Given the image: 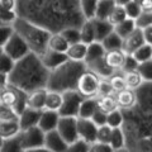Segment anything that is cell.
<instances>
[{"mask_svg": "<svg viewBox=\"0 0 152 152\" xmlns=\"http://www.w3.org/2000/svg\"><path fill=\"white\" fill-rule=\"evenodd\" d=\"M50 72L39 55L29 52L15 62L13 71L9 74V84L29 94L37 89L47 88Z\"/></svg>", "mask_w": 152, "mask_h": 152, "instance_id": "6da1fadb", "label": "cell"}, {"mask_svg": "<svg viewBox=\"0 0 152 152\" xmlns=\"http://www.w3.org/2000/svg\"><path fill=\"white\" fill-rule=\"evenodd\" d=\"M86 70L88 66L83 61L67 60L66 62L60 65L58 67L53 69L50 72L47 88L50 90H57L61 93L77 89L80 76Z\"/></svg>", "mask_w": 152, "mask_h": 152, "instance_id": "7a4b0ae2", "label": "cell"}, {"mask_svg": "<svg viewBox=\"0 0 152 152\" xmlns=\"http://www.w3.org/2000/svg\"><path fill=\"white\" fill-rule=\"evenodd\" d=\"M14 28L18 34H20V37L27 42L32 52L41 56L48 48V42L52 34L50 29L23 17L17 18L14 22Z\"/></svg>", "mask_w": 152, "mask_h": 152, "instance_id": "3957f363", "label": "cell"}, {"mask_svg": "<svg viewBox=\"0 0 152 152\" xmlns=\"http://www.w3.org/2000/svg\"><path fill=\"white\" fill-rule=\"evenodd\" d=\"M28 93L23 91L22 89H18L13 85H7V86L1 88V93H0V105H5L13 108L15 112L20 113L28 107Z\"/></svg>", "mask_w": 152, "mask_h": 152, "instance_id": "277c9868", "label": "cell"}, {"mask_svg": "<svg viewBox=\"0 0 152 152\" xmlns=\"http://www.w3.org/2000/svg\"><path fill=\"white\" fill-rule=\"evenodd\" d=\"M46 133L38 126L27 128L20 132V143L23 152H37V151H48L45 147Z\"/></svg>", "mask_w": 152, "mask_h": 152, "instance_id": "5b68a950", "label": "cell"}, {"mask_svg": "<svg viewBox=\"0 0 152 152\" xmlns=\"http://www.w3.org/2000/svg\"><path fill=\"white\" fill-rule=\"evenodd\" d=\"M1 51L10 56L14 61H19L24 56H27L29 52H32L29 46L27 45V42L17 32L9 38L7 43L1 46Z\"/></svg>", "mask_w": 152, "mask_h": 152, "instance_id": "8992f818", "label": "cell"}, {"mask_svg": "<svg viewBox=\"0 0 152 152\" xmlns=\"http://www.w3.org/2000/svg\"><path fill=\"white\" fill-rule=\"evenodd\" d=\"M100 76H98L91 70H86L80 76L77 83V90L85 98L98 96L99 95V84H100Z\"/></svg>", "mask_w": 152, "mask_h": 152, "instance_id": "52a82bcc", "label": "cell"}, {"mask_svg": "<svg viewBox=\"0 0 152 152\" xmlns=\"http://www.w3.org/2000/svg\"><path fill=\"white\" fill-rule=\"evenodd\" d=\"M57 131L60 132V134L64 137V140L69 145L74 143L76 140L80 138L79 118L72 117V115H61L58 126H57Z\"/></svg>", "mask_w": 152, "mask_h": 152, "instance_id": "ba28073f", "label": "cell"}, {"mask_svg": "<svg viewBox=\"0 0 152 152\" xmlns=\"http://www.w3.org/2000/svg\"><path fill=\"white\" fill-rule=\"evenodd\" d=\"M84 99H85V96L77 89L65 91L64 93V103L60 109V114L61 115L77 117L80 105H81V103L84 102Z\"/></svg>", "mask_w": 152, "mask_h": 152, "instance_id": "9c48e42d", "label": "cell"}, {"mask_svg": "<svg viewBox=\"0 0 152 152\" xmlns=\"http://www.w3.org/2000/svg\"><path fill=\"white\" fill-rule=\"evenodd\" d=\"M69 143L64 140L57 129L46 132L45 136V147L51 152H64L69 151Z\"/></svg>", "mask_w": 152, "mask_h": 152, "instance_id": "30bf717a", "label": "cell"}, {"mask_svg": "<svg viewBox=\"0 0 152 152\" xmlns=\"http://www.w3.org/2000/svg\"><path fill=\"white\" fill-rule=\"evenodd\" d=\"M98 128L99 127L95 124L91 118H79V136L80 138L88 141L89 143L96 141Z\"/></svg>", "mask_w": 152, "mask_h": 152, "instance_id": "8fae6325", "label": "cell"}, {"mask_svg": "<svg viewBox=\"0 0 152 152\" xmlns=\"http://www.w3.org/2000/svg\"><path fill=\"white\" fill-rule=\"evenodd\" d=\"M145 37H143V31L141 28H136L129 36L123 38V47L122 50L126 52L127 55H132L136 50H138L142 45H145Z\"/></svg>", "mask_w": 152, "mask_h": 152, "instance_id": "7c38bea8", "label": "cell"}, {"mask_svg": "<svg viewBox=\"0 0 152 152\" xmlns=\"http://www.w3.org/2000/svg\"><path fill=\"white\" fill-rule=\"evenodd\" d=\"M39 57H41L42 62L45 64V66L50 71H52L56 67H58L60 65H62L64 62H66V61L69 60V57H67V55H66V53L57 52V51L50 50V48H47Z\"/></svg>", "mask_w": 152, "mask_h": 152, "instance_id": "4fadbf2b", "label": "cell"}, {"mask_svg": "<svg viewBox=\"0 0 152 152\" xmlns=\"http://www.w3.org/2000/svg\"><path fill=\"white\" fill-rule=\"evenodd\" d=\"M60 118H61L60 112L45 109V110H42L39 122H38V127H39L45 133L50 132V131H53V129H57Z\"/></svg>", "mask_w": 152, "mask_h": 152, "instance_id": "5bb4252c", "label": "cell"}, {"mask_svg": "<svg viewBox=\"0 0 152 152\" xmlns=\"http://www.w3.org/2000/svg\"><path fill=\"white\" fill-rule=\"evenodd\" d=\"M118 105L123 110H127V109H132L134 108L137 104H138V98H137V91L132 89H124L122 91L115 94Z\"/></svg>", "mask_w": 152, "mask_h": 152, "instance_id": "9a60e30c", "label": "cell"}, {"mask_svg": "<svg viewBox=\"0 0 152 152\" xmlns=\"http://www.w3.org/2000/svg\"><path fill=\"white\" fill-rule=\"evenodd\" d=\"M41 114H42V110H37V109L27 107L24 110L20 113V115H19V123H20L22 131L27 129V128L38 126Z\"/></svg>", "mask_w": 152, "mask_h": 152, "instance_id": "2e32d148", "label": "cell"}, {"mask_svg": "<svg viewBox=\"0 0 152 152\" xmlns=\"http://www.w3.org/2000/svg\"><path fill=\"white\" fill-rule=\"evenodd\" d=\"M48 93V88H41L28 94L27 105L37 110H45L46 108V98Z\"/></svg>", "mask_w": 152, "mask_h": 152, "instance_id": "e0dca14e", "label": "cell"}, {"mask_svg": "<svg viewBox=\"0 0 152 152\" xmlns=\"http://www.w3.org/2000/svg\"><path fill=\"white\" fill-rule=\"evenodd\" d=\"M86 66L89 70H91L93 72H95L98 76H100L102 79H109L115 72V70L108 65V62L105 61V57L99 58L96 61H93V62H89L86 64Z\"/></svg>", "mask_w": 152, "mask_h": 152, "instance_id": "ac0fdd59", "label": "cell"}, {"mask_svg": "<svg viewBox=\"0 0 152 152\" xmlns=\"http://www.w3.org/2000/svg\"><path fill=\"white\" fill-rule=\"evenodd\" d=\"M88 46L89 45L85 43V42H83V41L70 45L67 52H66L69 60L83 61V62H85V60H86V55H88Z\"/></svg>", "mask_w": 152, "mask_h": 152, "instance_id": "d6986e66", "label": "cell"}, {"mask_svg": "<svg viewBox=\"0 0 152 152\" xmlns=\"http://www.w3.org/2000/svg\"><path fill=\"white\" fill-rule=\"evenodd\" d=\"M94 28H95V37L96 41L102 42L108 34L114 31V26L112 24L108 19H99V18H93Z\"/></svg>", "mask_w": 152, "mask_h": 152, "instance_id": "ffe728a7", "label": "cell"}, {"mask_svg": "<svg viewBox=\"0 0 152 152\" xmlns=\"http://www.w3.org/2000/svg\"><path fill=\"white\" fill-rule=\"evenodd\" d=\"M99 109V100L98 96H91V98H85L84 102L81 103L79 109V118H91L94 113Z\"/></svg>", "mask_w": 152, "mask_h": 152, "instance_id": "44dd1931", "label": "cell"}, {"mask_svg": "<svg viewBox=\"0 0 152 152\" xmlns=\"http://www.w3.org/2000/svg\"><path fill=\"white\" fill-rule=\"evenodd\" d=\"M22 132L19 121H1L0 122V136L1 138H10Z\"/></svg>", "mask_w": 152, "mask_h": 152, "instance_id": "7402d4cb", "label": "cell"}, {"mask_svg": "<svg viewBox=\"0 0 152 152\" xmlns=\"http://www.w3.org/2000/svg\"><path fill=\"white\" fill-rule=\"evenodd\" d=\"M127 53L123 50H115V51H108L105 55V61L108 65L113 67L115 71H119L123 65H124Z\"/></svg>", "mask_w": 152, "mask_h": 152, "instance_id": "603a6c76", "label": "cell"}, {"mask_svg": "<svg viewBox=\"0 0 152 152\" xmlns=\"http://www.w3.org/2000/svg\"><path fill=\"white\" fill-rule=\"evenodd\" d=\"M70 47L69 41L62 36L61 32H52L50 42H48V48L53 50L57 52H62V53H66Z\"/></svg>", "mask_w": 152, "mask_h": 152, "instance_id": "cb8c5ba5", "label": "cell"}, {"mask_svg": "<svg viewBox=\"0 0 152 152\" xmlns=\"http://www.w3.org/2000/svg\"><path fill=\"white\" fill-rule=\"evenodd\" d=\"M107 55V50L104 48V46L102 42L99 41H94L91 43H89L88 46V55H86V60H85V64L93 62V61H96L99 58H103Z\"/></svg>", "mask_w": 152, "mask_h": 152, "instance_id": "d4e9b609", "label": "cell"}, {"mask_svg": "<svg viewBox=\"0 0 152 152\" xmlns=\"http://www.w3.org/2000/svg\"><path fill=\"white\" fill-rule=\"evenodd\" d=\"M64 103V93L57 91V90H50L47 93V98H46V108L48 110H56L60 112L61 107Z\"/></svg>", "mask_w": 152, "mask_h": 152, "instance_id": "484cf974", "label": "cell"}, {"mask_svg": "<svg viewBox=\"0 0 152 152\" xmlns=\"http://www.w3.org/2000/svg\"><path fill=\"white\" fill-rule=\"evenodd\" d=\"M110 145L114 151H122L128 150L127 148V140H126V133L123 127L113 128L112 137H110Z\"/></svg>", "mask_w": 152, "mask_h": 152, "instance_id": "4316f807", "label": "cell"}, {"mask_svg": "<svg viewBox=\"0 0 152 152\" xmlns=\"http://www.w3.org/2000/svg\"><path fill=\"white\" fill-rule=\"evenodd\" d=\"M0 152H23L20 143V133L10 138H1Z\"/></svg>", "mask_w": 152, "mask_h": 152, "instance_id": "83f0119b", "label": "cell"}, {"mask_svg": "<svg viewBox=\"0 0 152 152\" xmlns=\"http://www.w3.org/2000/svg\"><path fill=\"white\" fill-rule=\"evenodd\" d=\"M104 48L108 51H115V50H122L123 47V38L118 34L115 31H113L110 34H108L104 39L102 41Z\"/></svg>", "mask_w": 152, "mask_h": 152, "instance_id": "f1b7e54d", "label": "cell"}, {"mask_svg": "<svg viewBox=\"0 0 152 152\" xmlns=\"http://www.w3.org/2000/svg\"><path fill=\"white\" fill-rule=\"evenodd\" d=\"M123 74H124V79H126L128 89H132V90H136L137 91V90L145 84V80L142 77V75L140 74L138 70L128 71V72H123Z\"/></svg>", "mask_w": 152, "mask_h": 152, "instance_id": "f546056e", "label": "cell"}, {"mask_svg": "<svg viewBox=\"0 0 152 152\" xmlns=\"http://www.w3.org/2000/svg\"><path fill=\"white\" fill-rule=\"evenodd\" d=\"M115 5H117L115 0H99L96 13H95V18L108 19L110 17L113 9L115 8Z\"/></svg>", "mask_w": 152, "mask_h": 152, "instance_id": "4dcf8cb0", "label": "cell"}, {"mask_svg": "<svg viewBox=\"0 0 152 152\" xmlns=\"http://www.w3.org/2000/svg\"><path fill=\"white\" fill-rule=\"evenodd\" d=\"M80 33H81V41L85 43H91V42L96 41L95 37V28H94V23L93 19H86L81 27H80Z\"/></svg>", "mask_w": 152, "mask_h": 152, "instance_id": "1f68e13d", "label": "cell"}, {"mask_svg": "<svg viewBox=\"0 0 152 152\" xmlns=\"http://www.w3.org/2000/svg\"><path fill=\"white\" fill-rule=\"evenodd\" d=\"M98 100H99V108L107 113H110V112L119 108L117 98H115V94H113V95H98Z\"/></svg>", "mask_w": 152, "mask_h": 152, "instance_id": "d6a6232c", "label": "cell"}, {"mask_svg": "<svg viewBox=\"0 0 152 152\" xmlns=\"http://www.w3.org/2000/svg\"><path fill=\"white\" fill-rule=\"evenodd\" d=\"M136 28H137L136 19L127 18V19H124L123 22H121L119 24L114 26V31H115L122 38H126L127 36H129L131 33L136 29Z\"/></svg>", "mask_w": 152, "mask_h": 152, "instance_id": "836d02e7", "label": "cell"}, {"mask_svg": "<svg viewBox=\"0 0 152 152\" xmlns=\"http://www.w3.org/2000/svg\"><path fill=\"white\" fill-rule=\"evenodd\" d=\"M79 1H80V9H81L85 19L95 18L99 0H79Z\"/></svg>", "mask_w": 152, "mask_h": 152, "instance_id": "e575fe53", "label": "cell"}, {"mask_svg": "<svg viewBox=\"0 0 152 152\" xmlns=\"http://www.w3.org/2000/svg\"><path fill=\"white\" fill-rule=\"evenodd\" d=\"M124 113H123V109L118 108L115 110H113L110 113H108L107 117V124H109L112 128H118V127H123L124 124Z\"/></svg>", "mask_w": 152, "mask_h": 152, "instance_id": "d590c367", "label": "cell"}, {"mask_svg": "<svg viewBox=\"0 0 152 152\" xmlns=\"http://www.w3.org/2000/svg\"><path fill=\"white\" fill-rule=\"evenodd\" d=\"M132 56L138 61V64L146 62V61L152 58V46L148 45V43L142 45L138 50H136L134 52H133Z\"/></svg>", "mask_w": 152, "mask_h": 152, "instance_id": "8d00e7d4", "label": "cell"}, {"mask_svg": "<svg viewBox=\"0 0 152 152\" xmlns=\"http://www.w3.org/2000/svg\"><path fill=\"white\" fill-rule=\"evenodd\" d=\"M109 80H110V84H112L113 90H114L115 94L122 91V90L127 89V83H126V79H124V74H123L122 71H115V72L109 77Z\"/></svg>", "mask_w": 152, "mask_h": 152, "instance_id": "74e56055", "label": "cell"}, {"mask_svg": "<svg viewBox=\"0 0 152 152\" xmlns=\"http://www.w3.org/2000/svg\"><path fill=\"white\" fill-rule=\"evenodd\" d=\"M62 33V36L69 41L70 45L76 43V42H80L81 41V33H80V27H66L64 29L60 31Z\"/></svg>", "mask_w": 152, "mask_h": 152, "instance_id": "f35d334b", "label": "cell"}, {"mask_svg": "<svg viewBox=\"0 0 152 152\" xmlns=\"http://www.w3.org/2000/svg\"><path fill=\"white\" fill-rule=\"evenodd\" d=\"M128 17H127L126 8L123 5H115V8L113 9V12L110 14V17L108 18V20L110 22L113 26H117V24H119L121 22H123Z\"/></svg>", "mask_w": 152, "mask_h": 152, "instance_id": "ab89813d", "label": "cell"}, {"mask_svg": "<svg viewBox=\"0 0 152 152\" xmlns=\"http://www.w3.org/2000/svg\"><path fill=\"white\" fill-rule=\"evenodd\" d=\"M15 62L9 55H7L5 52L1 51V57H0V74H7L9 75L13 71Z\"/></svg>", "mask_w": 152, "mask_h": 152, "instance_id": "60d3db41", "label": "cell"}, {"mask_svg": "<svg viewBox=\"0 0 152 152\" xmlns=\"http://www.w3.org/2000/svg\"><path fill=\"white\" fill-rule=\"evenodd\" d=\"M124 8H126V12H127V17L132 18V19H137L141 15V13L143 12L141 4L138 1H136V0H132V1H129L127 5H124Z\"/></svg>", "mask_w": 152, "mask_h": 152, "instance_id": "b9f144b4", "label": "cell"}, {"mask_svg": "<svg viewBox=\"0 0 152 152\" xmlns=\"http://www.w3.org/2000/svg\"><path fill=\"white\" fill-rule=\"evenodd\" d=\"M1 121H19V113L10 107L0 105V122Z\"/></svg>", "mask_w": 152, "mask_h": 152, "instance_id": "7bdbcfd3", "label": "cell"}, {"mask_svg": "<svg viewBox=\"0 0 152 152\" xmlns=\"http://www.w3.org/2000/svg\"><path fill=\"white\" fill-rule=\"evenodd\" d=\"M137 70H138L140 74L142 75L145 83H152V58L146 61V62L140 64Z\"/></svg>", "mask_w": 152, "mask_h": 152, "instance_id": "ee69618b", "label": "cell"}, {"mask_svg": "<svg viewBox=\"0 0 152 152\" xmlns=\"http://www.w3.org/2000/svg\"><path fill=\"white\" fill-rule=\"evenodd\" d=\"M15 33L14 24H1L0 23V45L7 43L8 39Z\"/></svg>", "mask_w": 152, "mask_h": 152, "instance_id": "f6af8a7d", "label": "cell"}, {"mask_svg": "<svg viewBox=\"0 0 152 152\" xmlns=\"http://www.w3.org/2000/svg\"><path fill=\"white\" fill-rule=\"evenodd\" d=\"M18 17V12L15 10H7L3 8L0 10V23L1 24H14Z\"/></svg>", "mask_w": 152, "mask_h": 152, "instance_id": "bcb514c9", "label": "cell"}, {"mask_svg": "<svg viewBox=\"0 0 152 152\" xmlns=\"http://www.w3.org/2000/svg\"><path fill=\"white\" fill-rule=\"evenodd\" d=\"M136 24H137V28H143L148 27L152 24V10H143L141 13V15L136 19Z\"/></svg>", "mask_w": 152, "mask_h": 152, "instance_id": "7dc6e473", "label": "cell"}, {"mask_svg": "<svg viewBox=\"0 0 152 152\" xmlns=\"http://www.w3.org/2000/svg\"><path fill=\"white\" fill-rule=\"evenodd\" d=\"M112 132L113 128L109 124H103L98 128V136H96V141H102V142H108L110 143V137H112Z\"/></svg>", "mask_w": 152, "mask_h": 152, "instance_id": "c3c4849f", "label": "cell"}, {"mask_svg": "<svg viewBox=\"0 0 152 152\" xmlns=\"http://www.w3.org/2000/svg\"><path fill=\"white\" fill-rule=\"evenodd\" d=\"M90 146H91V143H89L88 141H85L83 138H77L74 142V143H71L69 146V151L86 152V151H90Z\"/></svg>", "mask_w": 152, "mask_h": 152, "instance_id": "681fc988", "label": "cell"}, {"mask_svg": "<svg viewBox=\"0 0 152 152\" xmlns=\"http://www.w3.org/2000/svg\"><path fill=\"white\" fill-rule=\"evenodd\" d=\"M138 61H137L134 57L132 55H127L126 57V61H124V65H123V67L119 70L122 72H128V71H133V70H137L138 69Z\"/></svg>", "mask_w": 152, "mask_h": 152, "instance_id": "f907efd6", "label": "cell"}, {"mask_svg": "<svg viewBox=\"0 0 152 152\" xmlns=\"http://www.w3.org/2000/svg\"><path fill=\"white\" fill-rule=\"evenodd\" d=\"M90 151L94 152H112L114 151L110 143L108 142H102V141H95L90 146Z\"/></svg>", "mask_w": 152, "mask_h": 152, "instance_id": "816d5d0a", "label": "cell"}, {"mask_svg": "<svg viewBox=\"0 0 152 152\" xmlns=\"http://www.w3.org/2000/svg\"><path fill=\"white\" fill-rule=\"evenodd\" d=\"M115 94L113 90V86L109 79H100L99 84V95H113Z\"/></svg>", "mask_w": 152, "mask_h": 152, "instance_id": "f5cc1de1", "label": "cell"}, {"mask_svg": "<svg viewBox=\"0 0 152 152\" xmlns=\"http://www.w3.org/2000/svg\"><path fill=\"white\" fill-rule=\"evenodd\" d=\"M107 117H108V113L102 110L100 108L98 109L96 112L94 113V115L91 117V119L94 121V123L96 124L98 127H100L103 124H107Z\"/></svg>", "mask_w": 152, "mask_h": 152, "instance_id": "db71d44e", "label": "cell"}, {"mask_svg": "<svg viewBox=\"0 0 152 152\" xmlns=\"http://www.w3.org/2000/svg\"><path fill=\"white\" fill-rule=\"evenodd\" d=\"M0 8L7 10H15L18 9V0H0Z\"/></svg>", "mask_w": 152, "mask_h": 152, "instance_id": "11a10c76", "label": "cell"}, {"mask_svg": "<svg viewBox=\"0 0 152 152\" xmlns=\"http://www.w3.org/2000/svg\"><path fill=\"white\" fill-rule=\"evenodd\" d=\"M142 31H143V37H145L146 43H148V45L152 46V24L143 28Z\"/></svg>", "mask_w": 152, "mask_h": 152, "instance_id": "9f6ffc18", "label": "cell"}, {"mask_svg": "<svg viewBox=\"0 0 152 152\" xmlns=\"http://www.w3.org/2000/svg\"><path fill=\"white\" fill-rule=\"evenodd\" d=\"M129 1H132V0H115V3H117V5H127Z\"/></svg>", "mask_w": 152, "mask_h": 152, "instance_id": "6f0895ef", "label": "cell"}, {"mask_svg": "<svg viewBox=\"0 0 152 152\" xmlns=\"http://www.w3.org/2000/svg\"><path fill=\"white\" fill-rule=\"evenodd\" d=\"M136 1H138V3H140V4H141V3H142V1H143V0H136Z\"/></svg>", "mask_w": 152, "mask_h": 152, "instance_id": "680465c9", "label": "cell"}]
</instances>
